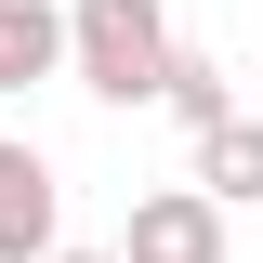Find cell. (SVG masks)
<instances>
[{
	"instance_id": "obj_1",
	"label": "cell",
	"mask_w": 263,
	"mask_h": 263,
	"mask_svg": "<svg viewBox=\"0 0 263 263\" xmlns=\"http://www.w3.org/2000/svg\"><path fill=\"white\" fill-rule=\"evenodd\" d=\"M66 79H79L92 105H158L171 13H158V0H66Z\"/></svg>"
},
{
	"instance_id": "obj_5",
	"label": "cell",
	"mask_w": 263,
	"mask_h": 263,
	"mask_svg": "<svg viewBox=\"0 0 263 263\" xmlns=\"http://www.w3.org/2000/svg\"><path fill=\"white\" fill-rule=\"evenodd\" d=\"M184 184H211L224 211H263V119H211L197 132V171Z\"/></svg>"
},
{
	"instance_id": "obj_3",
	"label": "cell",
	"mask_w": 263,
	"mask_h": 263,
	"mask_svg": "<svg viewBox=\"0 0 263 263\" xmlns=\"http://www.w3.org/2000/svg\"><path fill=\"white\" fill-rule=\"evenodd\" d=\"M40 250H66V184L27 132H0V263H40Z\"/></svg>"
},
{
	"instance_id": "obj_4",
	"label": "cell",
	"mask_w": 263,
	"mask_h": 263,
	"mask_svg": "<svg viewBox=\"0 0 263 263\" xmlns=\"http://www.w3.org/2000/svg\"><path fill=\"white\" fill-rule=\"evenodd\" d=\"M66 79V0H0V105Z\"/></svg>"
},
{
	"instance_id": "obj_7",
	"label": "cell",
	"mask_w": 263,
	"mask_h": 263,
	"mask_svg": "<svg viewBox=\"0 0 263 263\" xmlns=\"http://www.w3.org/2000/svg\"><path fill=\"white\" fill-rule=\"evenodd\" d=\"M40 263H119V250H40Z\"/></svg>"
},
{
	"instance_id": "obj_2",
	"label": "cell",
	"mask_w": 263,
	"mask_h": 263,
	"mask_svg": "<svg viewBox=\"0 0 263 263\" xmlns=\"http://www.w3.org/2000/svg\"><path fill=\"white\" fill-rule=\"evenodd\" d=\"M237 250V211L211 184H145L119 211V263H224Z\"/></svg>"
},
{
	"instance_id": "obj_6",
	"label": "cell",
	"mask_w": 263,
	"mask_h": 263,
	"mask_svg": "<svg viewBox=\"0 0 263 263\" xmlns=\"http://www.w3.org/2000/svg\"><path fill=\"white\" fill-rule=\"evenodd\" d=\"M158 105H171L184 132H211V119H237V92H224V66H211V53H184V40H171V79H158Z\"/></svg>"
}]
</instances>
